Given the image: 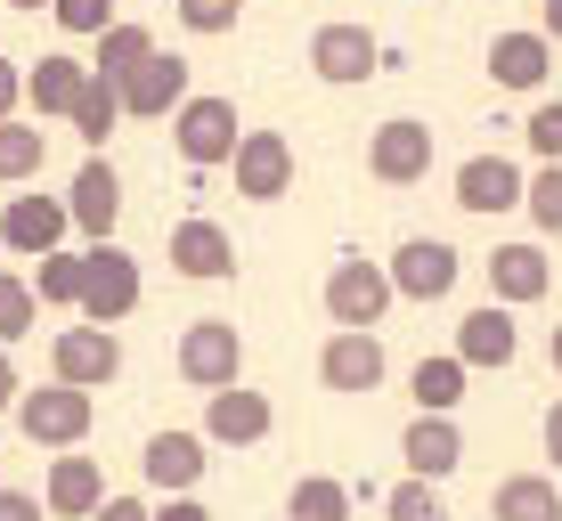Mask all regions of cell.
<instances>
[{"label": "cell", "mask_w": 562, "mask_h": 521, "mask_svg": "<svg viewBox=\"0 0 562 521\" xmlns=\"http://www.w3.org/2000/svg\"><path fill=\"white\" fill-rule=\"evenodd\" d=\"M131 310H139V261L106 237L82 253V326H123Z\"/></svg>", "instance_id": "1"}, {"label": "cell", "mask_w": 562, "mask_h": 521, "mask_svg": "<svg viewBox=\"0 0 562 521\" xmlns=\"http://www.w3.org/2000/svg\"><path fill=\"white\" fill-rule=\"evenodd\" d=\"M171 359H180V375L196 383V392H228V383H245V335H237V318H196Z\"/></svg>", "instance_id": "2"}, {"label": "cell", "mask_w": 562, "mask_h": 521, "mask_svg": "<svg viewBox=\"0 0 562 521\" xmlns=\"http://www.w3.org/2000/svg\"><path fill=\"white\" fill-rule=\"evenodd\" d=\"M392 302L400 294H392V269H383V261H335V269H326V318H335V326L375 335Z\"/></svg>", "instance_id": "3"}, {"label": "cell", "mask_w": 562, "mask_h": 521, "mask_svg": "<svg viewBox=\"0 0 562 521\" xmlns=\"http://www.w3.org/2000/svg\"><path fill=\"white\" fill-rule=\"evenodd\" d=\"M90 392H74V383H49V392H16V432L33 440V449H74V440L90 432Z\"/></svg>", "instance_id": "4"}, {"label": "cell", "mask_w": 562, "mask_h": 521, "mask_svg": "<svg viewBox=\"0 0 562 521\" xmlns=\"http://www.w3.org/2000/svg\"><path fill=\"white\" fill-rule=\"evenodd\" d=\"M237 139H245V123H237V106H228V99H188L180 114H171V147H180L196 171L228 163V156H237Z\"/></svg>", "instance_id": "5"}, {"label": "cell", "mask_w": 562, "mask_h": 521, "mask_svg": "<svg viewBox=\"0 0 562 521\" xmlns=\"http://www.w3.org/2000/svg\"><path fill=\"white\" fill-rule=\"evenodd\" d=\"M383 269H392V294H400V302H449L457 278H464L457 245H440V237H408Z\"/></svg>", "instance_id": "6"}, {"label": "cell", "mask_w": 562, "mask_h": 521, "mask_svg": "<svg viewBox=\"0 0 562 521\" xmlns=\"http://www.w3.org/2000/svg\"><path fill=\"white\" fill-rule=\"evenodd\" d=\"M49 366L74 392H106V383L123 375V342H114V326H66V335L49 342Z\"/></svg>", "instance_id": "7"}, {"label": "cell", "mask_w": 562, "mask_h": 521, "mask_svg": "<svg viewBox=\"0 0 562 521\" xmlns=\"http://www.w3.org/2000/svg\"><path fill=\"white\" fill-rule=\"evenodd\" d=\"M367 171H375L383 188H416L424 171H432V123H416V114H392V123L367 139Z\"/></svg>", "instance_id": "8"}, {"label": "cell", "mask_w": 562, "mask_h": 521, "mask_svg": "<svg viewBox=\"0 0 562 521\" xmlns=\"http://www.w3.org/2000/svg\"><path fill=\"white\" fill-rule=\"evenodd\" d=\"M310 73L318 82H335V90H351V82H367V73H383V49H375V33L367 25H318L310 33Z\"/></svg>", "instance_id": "9"}, {"label": "cell", "mask_w": 562, "mask_h": 521, "mask_svg": "<svg viewBox=\"0 0 562 521\" xmlns=\"http://www.w3.org/2000/svg\"><path fill=\"white\" fill-rule=\"evenodd\" d=\"M228 171H237V196L278 204L285 188H294V147H285V131H245L237 156H228Z\"/></svg>", "instance_id": "10"}, {"label": "cell", "mask_w": 562, "mask_h": 521, "mask_svg": "<svg viewBox=\"0 0 562 521\" xmlns=\"http://www.w3.org/2000/svg\"><path fill=\"white\" fill-rule=\"evenodd\" d=\"M269 423H278L269 392H245V383L204 392V440L212 449H254V440H269Z\"/></svg>", "instance_id": "11"}, {"label": "cell", "mask_w": 562, "mask_h": 521, "mask_svg": "<svg viewBox=\"0 0 562 521\" xmlns=\"http://www.w3.org/2000/svg\"><path fill=\"white\" fill-rule=\"evenodd\" d=\"M114 90H123V114H139V123H164V114H180L188 99H196V90H188V66L164 57V49H155L139 73H123Z\"/></svg>", "instance_id": "12"}, {"label": "cell", "mask_w": 562, "mask_h": 521, "mask_svg": "<svg viewBox=\"0 0 562 521\" xmlns=\"http://www.w3.org/2000/svg\"><path fill=\"white\" fill-rule=\"evenodd\" d=\"M318 383L326 392H375L383 383V342L359 335V326H335L326 351H318Z\"/></svg>", "instance_id": "13"}, {"label": "cell", "mask_w": 562, "mask_h": 521, "mask_svg": "<svg viewBox=\"0 0 562 521\" xmlns=\"http://www.w3.org/2000/svg\"><path fill=\"white\" fill-rule=\"evenodd\" d=\"M74 228V212L57 204V196H9V212H0V245L9 253H25V261H42L57 253V237Z\"/></svg>", "instance_id": "14"}, {"label": "cell", "mask_w": 562, "mask_h": 521, "mask_svg": "<svg viewBox=\"0 0 562 521\" xmlns=\"http://www.w3.org/2000/svg\"><path fill=\"white\" fill-rule=\"evenodd\" d=\"M66 212H74V228H82L90 245H106V237H114V220H123V180H114V163H106V156H90L82 171H74Z\"/></svg>", "instance_id": "15"}, {"label": "cell", "mask_w": 562, "mask_h": 521, "mask_svg": "<svg viewBox=\"0 0 562 521\" xmlns=\"http://www.w3.org/2000/svg\"><path fill=\"white\" fill-rule=\"evenodd\" d=\"M554 269L538 245H497L490 253V302H506V310H530V302H547Z\"/></svg>", "instance_id": "16"}, {"label": "cell", "mask_w": 562, "mask_h": 521, "mask_svg": "<svg viewBox=\"0 0 562 521\" xmlns=\"http://www.w3.org/2000/svg\"><path fill=\"white\" fill-rule=\"evenodd\" d=\"M204 449H212L204 432H155L139 465H147V480H155V489H164V497H188V489H196V480H204V465H212Z\"/></svg>", "instance_id": "17"}, {"label": "cell", "mask_w": 562, "mask_h": 521, "mask_svg": "<svg viewBox=\"0 0 562 521\" xmlns=\"http://www.w3.org/2000/svg\"><path fill=\"white\" fill-rule=\"evenodd\" d=\"M42 506L57 521H90L106 506V473H99V456H57L49 480H42Z\"/></svg>", "instance_id": "18"}, {"label": "cell", "mask_w": 562, "mask_h": 521, "mask_svg": "<svg viewBox=\"0 0 562 521\" xmlns=\"http://www.w3.org/2000/svg\"><path fill=\"white\" fill-rule=\"evenodd\" d=\"M400 456H408V473L416 480H449L464 465V432H457V416H416L408 432H400Z\"/></svg>", "instance_id": "19"}, {"label": "cell", "mask_w": 562, "mask_h": 521, "mask_svg": "<svg viewBox=\"0 0 562 521\" xmlns=\"http://www.w3.org/2000/svg\"><path fill=\"white\" fill-rule=\"evenodd\" d=\"M171 269H180V278H196V285H212V278H228V269H237V245H228L221 220H180V228H171Z\"/></svg>", "instance_id": "20"}, {"label": "cell", "mask_w": 562, "mask_h": 521, "mask_svg": "<svg viewBox=\"0 0 562 521\" xmlns=\"http://www.w3.org/2000/svg\"><path fill=\"white\" fill-rule=\"evenodd\" d=\"M514 351H521V326H514L506 302H481V310L457 326V359L464 366H514Z\"/></svg>", "instance_id": "21"}, {"label": "cell", "mask_w": 562, "mask_h": 521, "mask_svg": "<svg viewBox=\"0 0 562 521\" xmlns=\"http://www.w3.org/2000/svg\"><path fill=\"white\" fill-rule=\"evenodd\" d=\"M457 204L464 212H514L521 204V163H506V156H464L457 163Z\"/></svg>", "instance_id": "22"}, {"label": "cell", "mask_w": 562, "mask_h": 521, "mask_svg": "<svg viewBox=\"0 0 562 521\" xmlns=\"http://www.w3.org/2000/svg\"><path fill=\"white\" fill-rule=\"evenodd\" d=\"M547 66H554V42H547V33H497V42H490L497 90H538V82H547Z\"/></svg>", "instance_id": "23"}, {"label": "cell", "mask_w": 562, "mask_h": 521, "mask_svg": "<svg viewBox=\"0 0 562 521\" xmlns=\"http://www.w3.org/2000/svg\"><path fill=\"white\" fill-rule=\"evenodd\" d=\"M490 521H562L554 473H506V480L490 489Z\"/></svg>", "instance_id": "24"}, {"label": "cell", "mask_w": 562, "mask_h": 521, "mask_svg": "<svg viewBox=\"0 0 562 521\" xmlns=\"http://www.w3.org/2000/svg\"><path fill=\"white\" fill-rule=\"evenodd\" d=\"M82 82H90V66H82V57H42V66L25 73V106L42 114V123H49V114H74Z\"/></svg>", "instance_id": "25"}, {"label": "cell", "mask_w": 562, "mask_h": 521, "mask_svg": "<svg viewBox=\"0 0 562 521\" xmlns=\"http://www.w3.org/2000/svg\"><path fill=\"white\" fill-rule=\"evenodd\" d=\"M464 366L457 351H440V359H416V375H408V392H416V416H457V399H464Z\"/></svg>", "instance_id": "26"}, {"label": "cell", "mask_w": 562, "mask_h": 521, "mask_svg": "<svg viewBox=\"0 0 562 521\" xmlns=\"http://www.w3.org/2000/svg\"><path fill=\"white\" fill-rule=\"evenodd\" d=\"M351 480H335V473H302L294 489H285V521H351Z\"/></svg>", "instance_id": "27"}, {"label": "cell", "mask_w": 562, "mask_h": 521, "mask_svg": "<svg viewBox=\"0 0 562 521\" xmlns=\"http://www.w3.org/2000/svg\"><path fill=\"white\" fill-rule=\"evenodd\" d=\"M155 57V33L131 25V16H114V25L99 33V57H90V73H106V82H123V73H139Z\"/></svg>", "instance_id": "28"}, {"label": "cell", "mask_w": 562, "mask_h": 521, "mask_svg": "<svg viewBox=\"0 0 562 521\" xmlns=\"http://www.w3.org/2000/svg\"><path fill=\"white\" fill-rule=\"evenodd\" d=\"M66 123L82 131L90 147H106V139H114V123H123V90H114L106 73H90V82H82V99H74V114H66Z\"/></svg>", "instance_id": "29"}, {"label": "cell", "mask_w": 562, "mask_h": 521, "mask_svg": "<svg viewBox=\"0 0 562 521\" xmlns=\"http://www.w3.org/2000/svg\"><path fill=\"white\" fill-rule=\"evenodd\" d=\"M33 302H42V310H82V253H42Z\"/></svg>", "instance_id": "30"}, {"label": "cell", "mask_w": 562, "mask_h": 521, "mask_svg": "<svg viewBox=\"0 0 562 521\" xmlns=\"http://www.w3.org/2000/svg\"><path fill=\"white\" fill-rule=\"evenodd\" d=\"M49 163V131L33 123H0V180H33Z\"/></svg>", "instance_id": "31"}, {"label": "cell", "mask_w": 562, "mask_h": 521, "mask_svg": "<svg viewBox=\"0 0 562 521\" xmlns=\"http://www.w3.org/2000/svg\"><path fill=\"white\" fill-rule=\"evenodd\" d=\"M33 318H42V302H33V278H16V269H0V342H25Z\"/></svg>", "instance_id": "32"}, {"label": "cell", "mask_w": 562, "mask_h": 521, "mask_svg": "<svg viewBox=\"0 0 562 521\" xmlns=\"http://www.w3.org/2000/svg\"><path fill=\"white\" fill-rule=\"evenodd\" d=\"M383 513H392V521H449V506H440V480H416V473L383 497Z\"/></svg>", "instance_id": "33"}, {"label": "cell", "mask_w": 562, "mask_h": 521, "mask_svg": "<svg viewBox=\"0 0 562 521\" xmlns=\"http://www.w3.org/2000/svg\"><path fill=\"white\" fill-rule=\"evenodd\" d=\"M521 212H530L547 237H562V163H547L538 180H521Z\"/></svg>", "instance_id": "34"}, {"label": "cell", "mask_w": 562, "mask_h": 521, "mask_svg": "<svg viewBox=\"0 0 562 521\" xmlns=\"http://www.w3.org/2000/svg\"><path fill=\"white\" fill-rule=\"evenodd\" d=\"M49 16L66 33H90V42H99V33L114 25V0H49Z\"/></svg>", "instance_id": "35"}, {"label": "cell", "mask_w": 562, "mask_h": 521, "mask_svg": "<svg viewBox=\"0 0 562 521\" xmlns=\"http://www.w3.org/2000/svg\"><path fill=\"white\" fill-rule=\"evenodd\" d=\"M245 0H180V25L188 33H237Z\"/></svg>", "instance_id": "36"}, {"label": "cell", "mask_w": 562, "mask_h": 521, "mask_svg": "<svg viewBox=\"0 0 562 521\" xmlns=\"http://www.w3.org/2000/svg\"><path fill=\"white\" fill-rule=\"evenodd\" d=\"M530 147H538L547 163H562V99H547V106L530 114Z\"/></svg>", "instance_id": "37"}, {"label": "cell", "mask_w": 562, "mask_h": 521, "mask_svg": "<svg viewBox=\"0 0 562 521\" xmlns=\"http://www.w3.org/2000/svg\"><path fill=\"white\" fill-rule=\"evenodd\" d=\"M16 106H25V66L0 57V123H16Z\"/></svg>", "instance_id": "38"}, {"label": "cell", "mask_w": 562, "mask_h": 521, "mask_svg": "<svg viewBox=\"0 0 562 521\" xmlns=\"http://www.w3.org/2000/svg\"><path fill=\"white\" fill-rule=\"evenodd\" d=\"M49 506L42 497H25V489H0V521H42Z\"/></svg>", "instance_id": "39"}, {"label": "cell", "mask_w": 562, "mask_h": 521, "mask_svg": "<svg viewBox=\"0 0 562 521\" xmlns=\"http://www.w3.org/2000/svg\"><path fill=\"white\" fill-rule=\"evenodd\" d=\"M147 521H212V513L196 506V489H188V497H164V506H155Z\"/></svg>", "instance_id": "40"}, {"label": "cell", "mask_w": 562, "mask_h": 521, "mask_svg": "<svg viewBox=\"0 0 562 521\" xmlns=\"http://www.w3.org/2000/svg\"><path fill=\"white\" fill-rule=\"evenodd\" d=\"M16 392H25V375H16V359H9V342H0V416L16 408Z\"/></svg>", "instance_id": "41"}, {"label": "cell", "mask_w": 562, "mask_h": 521, "mask_svg": "<svg viewBox=\"0 0 562 521\" xmlns=\"http://www.w3.org/2000/svg\"><path fill=\"white\" fill-rule=\"evenodd\" d=\"M147 513H155V506H139V497H106L90 521H147Z\"/></svg>", "instance_id": "42"}, {"label": "cell", "mask_w": 562, "mask_h": 521, "mask_svg": "<svg viewBox=\"0 0 562 521\" xmlns=\"http://www.w3.org/2000/svg\"><path fill=\"white\" fill-rule=\"evenodd\" d=\"M547 456H554V473H562V399L547 408Z\"/></svg>", "instance_id": "43"}, {"label": "cell", "mask_w": 562, "mask_h": 521, "mask_svg": "<svg viewBox=\"0 0 562 521\" xmlns=\"http://www.w3.org/2000/svg\"><path fill=\"white\" fill-rule=\"evenodd\" d=\"M538 33H547V42H562V0H547V9H538Z\"/></svg>", "instance_id": "44"}, {"label": "cell", "mask_w": 562, "mask_h": 521, "mask_svg": "<svg viewBox=\"0 0 562 521\" xmlns=\"http://www.w3.org/2000/svg\"><path fill=\"white\" fill-rule=\"evenodd\" d=\"M554 375H562V326H554Z\"/></svg>", "instance_id": "45"}, {"label": "cell", "mask_w": 562, "mask_h": 521, "mask_svg": "<svg viewBox=\"0 0 562 521\" xmlns=\"http://www.w3.org/2000/svg\"><path fill=\"white\" fill-rule=\"evenodd\" d=\"M9 9H49V0H9Z\"/></svg>", "instance_id": "46"}, {"label": "cell", "mask_w": 562, "mask_h": 521, "mask_svg": "<svg viewBox=\"0 0 562 521\" xmlns=\"http://www.w3.org/2000/svg\"><path fill=\"white\" fill-rule=\"evenodd\" d=\"M278 521H285V513H278Z\"/></svg>", "instance_id": "47"}]
</instances>
